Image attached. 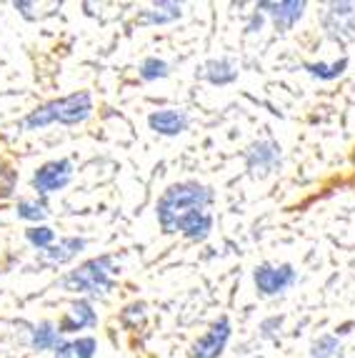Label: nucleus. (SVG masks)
Returning a JSON list of instances; mask_svg holds the SVG:
<instances>
[{
  "instance_id": "obj_24",
  "label": "nucleus",
  "mask_w": 355,
  "mask_h": 358,
  "mask_svg": "<svg viewBox=\"0 0 355 358\" xmlns=\"http://www.w3.org/2000/svg\"><path fill=\"white\" fill-rule=\"evenodd\" d=\"M15 188H18V171L6 158H0V201L13 198Z\"/></svg>"
},
{
  "instance_id": "obj_17",
  "label": "nucleus",
  "mask_w": 355,
  "mask_h": 358,
  "mask_svg": "<svg viewBox=\"0 0 355 358\" xmlns=\"http://www.w3.org/2000/svg\"><path fill=\"white\" fill-rule=\"evenodd\" d=\"M98 353V341L93 336H83V338H73L66 341L55 348V356L58 358H95Z\"/></svg>"
},
{
  "instance_id": "obj_1",
  "label": "nucleus",
  "mask_w": 355,
  "mask_h": 358,
  "mask_svg": "<svg viewBox=\"0 0 355 358\" xmlns=\"http://www.w3.org/2000/svg\"><path fill=\"white\" fill-rule=\"evenodd\" d=\"M213 188H208V185L198 183V180H180V183L168 185L163 191V196L158 198V206H155V215H158L163 233L173 236L175 223L183 215L193 213V210H208L213 206Z\"/></svg>"
},
{
  "instance_id": "obj_3",
  "label": "nucleus",
  "mask_w": 355,
  "mask_h": 358,
  "mask_svg": "<svg viewBox=\"0 0 355 358\" xmlns=\"http://www.w3.org/2000/svg\"><path fill=\"white\" fill-rule=\"evenodd\" d=\"M60 286H63V291L78 293V296L103 299L115 288V258L98 256L80 263L78 268L68 271L60 278Z\"/></svg>"
},
{
  "instance_id": "obj_26",
  "label": "nucleus",
  "mask_w": 355,
  "mask_h": 358,
  "mask_svg": "<svg viewBox=\"0 0 355 358\" xmlns=\"http://www.w3.org/2000/svg\"><path fill=\"white\" fill-rule=\"evenodd\" d=\"M263 23H266V15L255 10L253 15L248 18V25H245V30H248V33H261V30H263Z\"/></svg>"
},
{
  "instance_id": "obj_19",
  "label": "nucleus",
  "mask_w": 355,
  "mask_h": 358,
  "mask_svg": "<svg viewBox=\"0 0 355 358\" xmlns=\"http://www.w3.org/2000/svg\"><path fill=\"white\" fill-rule=\"evenodd\" d=\"M310 358H343V343L338 334H323L310 343Z\"/></svg>"
},
{
  "instance_id": "obj_25",
  "label": "nucleus",
  "mask_w": 355,
  "mask_h": 358,
  "mask_svg": "<svg viewBox=\"0 0 355 358\" xmlns=\"http://www.w3.org/2000/svg\"><path fill=\"white\" fill-rule=\"evenodd\" d=\"M280 326H283V316H273V318H266L261 323V331H263V338H273V336L278 334Z\"/></svg>"
},
{
  "instance_id": "obj_23",
  "label": "nucleus",
  "mask_w": 355,
  "mask_h": 358,
  "mask_svg": "<svg viewBox=\"0 0 355 358\" xmlns=\"http://www.w3.org/2000/svg\"><path fill=\"white\" fill-rule=\"evenodd\" d=\"M25 241L38 251H45V248H50L55 243V231L50 226H43V223L41 226H30L25 231Z\"/></svg>"
},
{
  "instance_id": "obj_10",
  "label": "nucleus",
  "mask_w": 355,
  "mask_h": 358,
  "mask_svg": "<svg viewBox=\"0 0 355 358\" xmlns=\"http://www.w3.org/2000/svg\"><path fill=\"white\" fill-rule=\"evenodd\" d=\"M98 326V310H93V303L88 299H78L71 303V308L60 316L58 321V334L60 336H71L78 331L95 329Z\"/></svg>"
},
{
  "instance_id": "obj_16",
  "label": "nucleus",
  "mask_w": 355,
  "mask_h": 358,
  "mask_svg": "<svg viewBox=\"0 0 355 358\" xmlns=\"http://www.w3.org/2000/svg\"><path fill=\"white\" fill-rule=\"evenodd\" d=\"M30 348L33 351H53L55 353V348L63 343V336L58 334V326L55 323H50V321H43V323H38V326H33L30 329Z\"/></svg>"
},
{
  "instance_id": "obj_4",
  "label": "nucleus",
  "mask_w": 355,
  "mask_h": 358,
  "mask_svg": "<svg viewBox=\"0 0 355 358\" xmlns=\"http://www.w3.org/2000/svg\"><path fill=\"white\" fill-rule=\"evenodd\" d=\"M73 161L71 158H55V161L43 163L41 168L33 171V178H30V185L33 191L38 193V198H48L53 193L63 191L68 183L73 180Z\"/></svg>"
},
{
  "instance_id": "obj_22",
  "label": "nucleus",
  "mask_w": 355,
  "mask_h": 358,
  "mask_svg": "<svg viewBox=\"0 0 355 358\" xmlns=\"http://www.w3.org/2000/svg\"><path fill=\"white\" fill-rule=\"evenodd\" d=\"M138 76L145 80V83H153V80H163V78L171 76V66H168L163 58H155V55H150V58H145L140 63V68H138Z\"/></svg>"
},
{
  "instance_id": "obj_6",
  "label": "nucleus",
  "mask_w": 355,
  "mask_h": 358,
  "mask_svg": "<svg viewBox=\"0 0 355 358\" xmlns=\"http://www.w3.org/2000/svg\"><path fill=\"white\" fill-rule=\"evenodd\" d=\"M245 168L253 178H266L280 168V145L273 138H261L245 148Z\"/></svg>"
},
{
  "instance_id": "obj_15",
  "label": "nucleus",
  "mask_w": 355,
  "mask_h": 358,
  "mask_svg": "<svg viewBox=\"0 0 355 358\" xmlns=\"http://www.w3.org/2000/svg\"><path fill=\"white\" fill-rule=\"evenodd\" d=\"M183 18V6L180 3H171V0H158L150 10L138 13L136 23L138 25H168Z\"/></svg>"
},
{
  "instance_id": "obj_27",
  "label": "nucleus",
  "mask_w": 355,
  "mask_h": 358,
  "mask_svg": "<svg viewBox=\"0 0 355 358\" xmlns=\"http://www.w3.org/2000/svg\"><path fill=\"white\" fill-rule=\"evenodd\" d=\"M350 161H353V166H355V148H353V155H350Z\"/></svg>"
},
{
  "instance_id": "obj_21",
  "label": "nucleus",
  "mask_w": 355,
  "mask_h": 358,
  "mask_svg": "<svg viewBox=\"0 0 355 358\" xmlns=\"http://www.w3.org/2000/svg\"><path fill=\"white\" fill-rule=\"evenodd\" d=\"M15 213H18V218H23V221H30V223H36V226H41L48 215H50V210H48L43 198H23V201H18Z\"/></svg>"
},
{
  "instance_id": "obj_28",
  "label": "nucleus",
  "mask_w": 355,
  "mask_h": 358,
  "mask_svg": "<svg viewBox=\"0 0 355 358\" xmlns=\"http://www.w3.org/2000/svg\"><path fill=\"white\" fill-rule=\"evenodd\" d=\"M258 358H263V356H258Z\"/></svg>"
},
{
  "instance_id": "obj_11",
  "label": "nucleus",
  "mask_w": 355,
  "mask_h": 358,
  "mask_svg": "<svg viewBox=\"0 0 355 358\" xmlns=\"http://www.w3.org/2000/svg\"><path fill=\"white\" fill-rule=\"evenodd\" d=\"M190 126V118L183 108H160L148 115V128L158 136L175 138L183 136Z\"/></svg>"
},
{
  "instance_id": "obj_14",
  "label": "nucleus",
  "mask_w": 355,
  "mask_h": 358,
  "mask_svg": "<svg viewBox=\"0 0 355 358\" xmlns=\"http://www.w3.org/2000/svg\"><path fill=\"white\" fill-rule=\"evenodd\" d=\"M201 76H203V80H208L210 85L223 88V85L236 83L240 71H238V63L233 58H210L205 66H203Z\"/></svg>"
},
{
  "instance_id": "obj_20",
  "label": "nucleus",
  "mask_w": 355,
  "mask_h": 358,
  "mask_svg": "<svg viewBox=\"0 0 355 358\" xmlns=\"http://www.w3.org/2000/svg\"><path fill=\"white\" fill-rule=\"evenodd\" d=\"M148 323V306L143 301H133L120 310V326L128 331H140Z\"/></svg>"
},
{
  "instance_id": "obj_9",
  "label": "nucleus",
  "mask_w": 355,
  "mask_h": 358,
  "mask_svg": "<svg viewBox=\"0 0 355 358\" xmlns=\"http://www.w3.org/2000/svg\"><path fill=\"white\" fill-rule=\"evenodd\" d=\"M305 3L303 0H283V3H270V0H261L258 6H255V10L263 13V15H268V18L273 20V25H275V30L278 33H288L293 25L298 23V20L305 15Z\"/></svg>"
},
{
  "instance_id": "obj_2",
  "label": "nucleus",
  "mask_w": 355,
  "mask_h": 358,
  "mask_svg": "<svg viewBox=\"0 0 355 358\" xmlns=\"http://www.w3.org/2000/svg\"><path fill=\"white\" fill-rule=\"evenodd\" d=\"M93 115V96L88 90H78L66 98H55L48 101L43 106H38L36 110H30L23 118L25 131H43V128L60 123V126H78Z\"/></svg>"
},
{
  "instance_id": "obj_7",
  "label": "nucleus",
  "mask_w": 355,
  "mask_h": 358,
  "mask_svg": "<svg viewBox=\"0 0 355 358\" xmlns=\"http://www.w3.org/2000/svg\"><path fill=\"white\" fill-rule=\"evenodd\" d=\"M233 336V323L228 316H220L218 321L210 323V329L193 341L190 346V358H220Z\"/></svg>"
},
{
  "instance_id": "obj_5",
  "label": "nucleus",
  "mask_w": 355,
  "mask_h": 358,
  "mask_svg": "<svg viewBox=\"0 0 355 358\" xmlns=\"http://www.w3.org/2000/svg\"><path fill=\"white\" fill-rule=\"evenodd\" d=\"M298 281V271L290 263H261L253 268L255 291L261 296H278Z\"/></svg>"
},
{
  "instance_id": "obj_8",
  "label": "nucleus",
  "mask_w": 355,
  "mask_h": 358,
  "mask_svg": "<svg viewBox=\"0 0 355 358\" xmlns=\"http://www.w3.org/2000/svg\"><path fill=\"white\" fill-rule=\"evenodd\" d=\"M323 28L335 43L355 41V3H331L323 13Z\"/></svg>"
},
{
  "instance_id": "obj_13",
  "label": "nucleus",
  "mask_w": 355,
  "mask_h": 358,
  "mask_svg": "<svg viewBox=\"0 0 355 358\" xmlns=\"http://www.w3.org/2000/svg\"><path fill=\"white\" fill-rule=\"evenodd\" d=\"M210 231H213V213L210 210H193L175 223V233H180L183 238L193 241V243H203L210 236Z\"/></svg>"
},
{
  "instance_id": "obj_18",
  "label": "nucleus",
  "mask_w": 355,
  "mask_h": 358,
  "mask_svg": "<svg viewBox=\"0 0 355 358\" xmlns=\"http://www.w3.org/2000/svg\"><path fill=\"white\" fill-rule=\"evenodd\" d=\"M303 71L308 73V76L318 78V80H338V78L348 71V58L333 60V63H323V60H318V63H305Z\"/></svg>"
},
{
  "instance_id": "obj_12",
  "label": "nucleus",
  "mask_w": 355,
  "mask_h": 358,
  "mask_svg": "<svg viewBox=\"0 0 355 358\" xmlns=\"http://www.w3.org/2000/svg\"><path fill=\"white\" fill-rule=\"evenodd\" d=\"M85 245H88V241L83 238V236H66V238H58L50 248H45V251H41V256H38V261L43 263V266H66V263L75 261L80 253L85 251Z\"/></svg>"
}]
</instances>
